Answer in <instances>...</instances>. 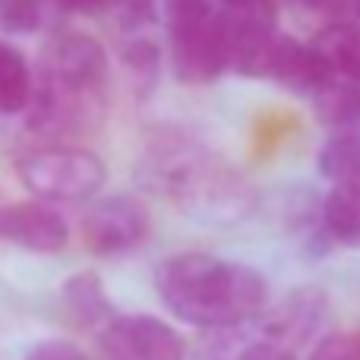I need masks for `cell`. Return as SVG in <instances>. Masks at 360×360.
Here are the masks:
<instances>
[{"instance_id": "5bb4252c", "label": "cell", "mask_w": 360, "mask_h": 360, "mask_svg": "<svg viewBox=\"0 0 360 360\" xmlns=\"http://www.w3.org/2000/svg\"><path fill=\"white\" fill-rule=\"evenodd\" d=\"M63 297H67L73 316L79 319L82 326H111V304H108V294L101 288V281L95 278L92 272H82L76 278H70L63 285Z\"/></svg>"}, {"instance_id": "ac0fdd59", "label": "cell", "mask_w": 360, "mask_h": 360, "mask_svg": "<svg viewBox=\"0 0 360 360\" xmlns=\"http://www.w3.org/2000/svg\"><path fill=\"white\" fill-rule=\"evenodd\" d=\"M114 13L124 29L130 25H149L155 19V4L152 0H114Z\"/></svg>"}, {"instance_id": "277c9868", "label": "cell", "mask_w": 360, "mask_h": 360, "mask_svg": "<svg viewBox=\"0 0 360 360\" xmlns=\"http://www.w3.org/2000/svg\"><path fill=\"white\" fill-rule=\"evenodd\" d=\"M16 174L35 196L54 202L95 199L108 184V165L95 152L76 146L35 149L16 162Z\"/></svg>"}, {"instance_id": "3957f363", "label": "cell", "mask_w": 360, "mask_h": 360, "mask_svg": "<svg viewBox=\"0 0 360 360\" xmlns=\"http://www.w3.org/2000/svg\"><path fill=\"white\" fill-rule=\"evenodd\" d=\"M171 63L180 82L202 86L228 70L221 16L209 0H168Z\"/></svg>"}, {"instance_id": "ffe728a7", "label": "cell", "mask_w": 360, "mask_h": 360, "mask_svg": "<svg viewBox=\"0 0 360 360\" xmlns=\"http://www.w3.org/2000/svg\"><path fill=\"white\" fill-rule=\"evenodd\" d=\"M237 360H297V357H294L291 351L272 345V342H259V345H250Z\"/></svg>"}, {"instance_id": "7c38bea8", "label": "cell", "mask_w": 360, "mask_h": 360, "mask_svg": "<svg viewBox=\"0 0 360 360\" xmlns=\"http://www.w3.org/2000/svg\"><path fill=\"white\" fill-rule=\"evenodd\" d=\"M323 231L329 240L342 247H360V193L351 190H329L323 199Z\"/></svg>"}, {"instance_id": "e0dca14e", "label": "cell", "mask_w": 360, "mask_h": 360, "mask_svg": "<svg viewBox=\"0 0 360 360\" xmlns=\"http://www.w3.org/2000/svg\"><path fill=\"white\" fill-rule=\"evenodd\" d=\"M310 360H360V332H332L313 348Z\"/></svg>"}, {"instance_id": "4fadbf2b", "label": "cell", "mask_w": 360, "mask_h": 360, "mask_svg": "<svg viewBox=\"0 0 360 360\" xmlns=\"http://www.w3.org/2000/svg\"><path fill=\"white\" fill-rule=\"evenodd\" d=\"M32 105V73L13 44L0 41V114H19Z\"/></svg>"}, {"instance_id": "9a60e30c", "label": "cell", "mask_w": 360, "mask_h": 360, "mask_svg": "<svg viewBox=\"0 0 360 360\" xmlns=\"http://www.w3.org/2000/svg\"><path fill=\"white\" fill-rule=\"evenodd\" d=\"M316 98V111L326 124L342 127L338 133H357L360 127V86L351 82H329L323 92L313 95Z\"/></svg>"}, {"instance_id": "2e32d148", "label": "cell", "mask_w": 360, "mask_h": 360, "mask_svg": "<svg viewBox=\"0 0 360 360\" xmlns=\"http://www.w3.org/2000/svg\"><path fill=\"white\" fill-rule=\"evenodd\" d=\"M44 19V0H0V29L10 35H32Z\"/></svg>"}, {"instance_id": "9c48e42d", "label": "cell", "mask_w": 360, "mask_h": 360, "mask_svg": "<svg viewBox=\"0 0 360 360\" xmlns=\"http://www.w3.org/2000/svg\"><path fill=\"white\" fill-rule=\"evenodd\" d=\"M323 310H326V294L313 291V288L288 294L285 304L272 313V319H269V326H266L269 342L291 351L294 345L310 338V332L316 329L319 319H323Z\"/></svg>"}, {"instance_id": "8992f818", "label": "cell", "mask_w": 360, "mask_h": 360, "mask_svg": "<svg viewBox=\"0 0 360 360\" xmlns=\"http://www.w3.org/2000/svg\"><path fill=\"white\" fill-rule=\"evenodd\" d=\"M82 237L98 256L130 253L149 237V212L133 196H101L82 215Z\"/></svg>"}, {"instance_id": "52a82bcc", "label": "cell", "mask_w": 360, "mask_h": 360, "mask_svg": "<svg viewBox=\"0 0 360 360\" xmlns=\"http://www.w3.org/2000/svg\"><path fill=\"white\" fill-rule=\"evenodd\" d=\"M111 360H184L186 342L184 335L158 316L130 313V316H114L108 329H101Z\"/></svg>"}, {"instance_id": "7a4b0ae2", "label": "cell", "mask_w": 360, "mask_h": 360, "mask_svg": "<svg viewBox=\"0 0 360 360\" xmlns=\"http://www.w3.org/2000/svg\"><path fill=\"white\" fill-rule=\"evenodd\" d=\"M108 54L86 32H60L44 57V89L35 98L32 120L38 127H70L105 95Z\"/></svg>"}, {"instance_id": "6da1fadb", "label": "cell", "mask_w": 360, "mask_h": 360, "mask_svg": "<svg viewBox=\"0 0 360 360\" xmlns=\"http://www.w3.org/2000/svg\"><path fill=\"white\" fill-rule=\"evenodd\" d=\"M155 288L177 319L202 329L247 323L269 300L266 278L253 266L209 253H177L165 259L155 272Z\"/></svg>"}, {"instance_id": "ba28073f", "label": "cell", "mask_w": 360, "mask_h": 360, "mask_svg": "<svg viewBox=\"0 0 360 360\" xmlns=\"http://www.w3.org/2000/svg\"><path fill=\"white\" fill-rule=\"evenodd\" d=\"M67 221L44 202L0 205V240L29 253H60L67 247Z\"/></svg>"}, {"instance_id": "30bf717a", "label": "cell", "mask_w": 360, "mask_h": 360, "mask_svg": "<svg viewBox=\"0 0 360 360\" xmlns=\"http://www.w3.org/2000/svg\"><path fill=\"white\" fill-rule=\"evenodd\" d=\"M313 48L323 54L335 79L360 86V25L329 22L316 35Z\"/></svg>"}, {"instance_id": "5b68a950", "label": "cell", "mask_w": 360, "mask_h": 360, "mask_svg": "<svg viewBox=\"0 0 360 360\" xmlns=\"http://www.w3.org/2000/svg\"><path fill=\"white\" fill-rule=\"evenodd\" d=\"M158 180H162L165 193L190 202L196 212L215 209L221 212V199L234 196V180H231L228 168H221L218 162H212L205 152H165L158 158Z\"/></svg>"}, {"instance_id": "d6986e66", "label": "cell", "mask_w": 360, "mask_h": 360, "mask_svg": "<svg viewBox=\"0 0 360 360\" xmlns=\"http://www.w3.org/2000/svg\"><path fill=\"white\" fill-rule=\"evenodd\" d=\"M25 360H89L76 348L73 342H63V338H51V342H41L29 351Z\"/></svg>"}, {"instance_id": "8fae6325", "label": "cell", "mask_w": 360, "mask_h": 360, "mask_svg": "<svg viewBox=\"0 0 360 360\" xmlns=\"http://www.w3.org/2000/svg\"><path fill=\"white\" fill-rule=\"evenodd\" d=\"M319 174L332 184V190L360 193V133H335L319 149Z\"/></svg>"}, {"instance_id": "44dd1931", "label": "cell", "mask_w": 360, "mask_h": 360, "mask_svg": "<svg viewBox=\"0 0 360 360\" xmlns=\"http://www.w3.org/2000/svg\"><path fill=\"white\" fill-rule=\"evenodd\" d=\"M101 4H108V0H60V6L63 10H70V13H89V10H95V6H101Z\"/></svg>"}]
</instances>
